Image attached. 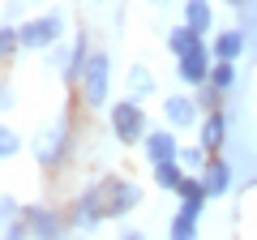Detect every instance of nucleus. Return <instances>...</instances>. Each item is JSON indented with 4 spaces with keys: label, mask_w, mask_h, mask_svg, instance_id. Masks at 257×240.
Listing matches in <instances>:
<instances>
[{
    "label": "nucleus",
    "mask_w": 257,
    "mask_h": 240,
    "mask_svg": "<svg viewBox=\"0 0 257 240\" xmlns=\"http://www.w3.org/2000/svg\"><path fill=\"white\" fill-rule=\"evenodd\" d=\"M64 142H69V125H64V120L47 125V129L35 138V159H39V167H56V163H60Z\"/></svg>",
    "instance_id": "nucleus-5"
},
{
    "label": "nucleus",
    "mask_w": 257,
    "mask_h": 240,
    "mask_svg": "<svg viewBox=\"0 0 257 240\" xmlns=\"http://www.w3.org/2000/svg\"><path fill=\"white\" fill-rule=\"evenodd\" d=\"M197 142H202V146L210 150V155H219V150L227 146V116H223L219 107H214L210 116L202 120V133H197Z\"/></svg>",
    "instance_id": "nucleus-13"
},
{
    "label": "nucleus",
    "mask_w": 257,
    "mask_h": 240,
    "mask_svg": "<svg viewBox=\"0 0 257 240\" xmlns=\"http://www.w3.org/2000/svg\"><path fill=\"white\" fill-rule=\"evenodd\" d=\"M22 210H26V206H18V197H13V193H5V197H0V214H5V223L22 219Z\"/></svg>",
    "instance_id": "nucleus-26"
},
{
    "label": "nucleus",
    "mask_w": 257,
    "mask_h": 240,
    "mask_svg": "<svg viewBox=\"0 0 257 240\" xmlns=\"http://www.w3.org/2000/svg\"><path fill=\"white\" fill-rule=\"evenodd\" d=\"M60 35H64V13L60 9L43 13V18H35V22H22V47L47 52L52 43H60Z\"/></svg>",
    "instance_id": "nucleus-3"
},
{
    "label": "nucleus",
    "mask_w": 257,
    "mask_h": 240,
    "mask_svg": "<svg viewBox=\"0 0 257 240\" xmlns=\"http://www.w3.org/2000/svg\"><path fill=\"white\" fill-rule=\"evenodd\" d=\"M163 120L172 129H189V125H197V103L189 94H167L163 99Z\"/></svg>",
    "instance_id": "nucleus-10"
},
{
    "label": "nucleus",
    "mask_w": 257,
    "mask_h": 240,
    "mask_svg": "<svg viewBox=\"0 0 257 240\" xmlns=\"http://www.w3.org/2000/svg\"><path fill=\"white\" fill-rule=\"evenodd\" d=\"M13 103H18V99H13V86H9V82H5V90H0V107L9 111V107H13Z\"/></svg>",
    "instance_id": "nucleus-27"
},
{
    "label": "nucleus",
    "mask_w": 257,
    "mask_h": 240,
    "mask_svg": "<svg viewBox=\"0 0 257 240\" xmlns=\"http://www.w3.org/2000/svg\"><path fill=\"white\" fill-rule=\"evenodd\" d=\"M30 5H39V0H30Z\"/></svg>",
    "instance_id": "nucleus-31"
},
{
    "label": "nucleus",
    "mask_w": 257,
    "mask_h": 240,
    "mask_svg": "<svg viewBox=\"0 0 257 240\" xmlns=\"http://www.w3.org/2000/svg\"><path fill=\"white\" fill-rule=\"evenodd\" d=\"M202 43H206V35H197L189 22H180V26L167 30V52L172 56H184V52H193V47H202Z\"/></svg>",
    "instance_id": "nucleus-15"
},
{
    "label": "nucleus",
    "mask_w": 257,
    "mask_h": 240,
    "mask_svg": "<svg viewBox=\"0 0 257 240\" xmlns=\"http://www.w3.org/2000/svg\"><path fill=\"white\" fill-rule=\"evenodd\" d=\"M77 90H82V103H86L90 111L107 107V99H111V56L90 52V60H86V73H82V82H77Z\"/></svg>",
    "instance_id": "nucleus-1"
},
{
    "label": "nucleus",
    "mask_w": 257,
    "mask_h": 240,
    "mask_svg": "<svg viewBox=\"0 0 257 240\" xmlns=\"http://www.w3.org/2000/svg\"><path fill=\"white\" fill-rule=\"evenodd\" d=\"M107 116H111V133H116L124 146H133V142H142L150 133L146 129V111H142V103L133 99V94H128V99H116L107 107Z\"/></svg>",
    "instance_id": "nucleus-2"
},
{
    "label": "nucleus",
    "mask_w": 257,
    "mask_h": 240,
    "mask_svg": "<svg viewBox=\"0 0 257 240\" xmlns=\"http://www.w3.org/2000/svg\"><path fill=\"white\" fill-rule=\"evenodd\" d=\"M227 5H231V9H236V5H244V0H227Z\"/></svg>",
    "instance_id": "nucleus-29"
},
{
    "label": "nucleus",
    "mask_w": 257,
    "mask_h": 240,
    "mask_svg": "<svg viewBox=\"0 0 257 240\" xmlns=\"http://www.w3.org/2000/svg\"><path fill=\"white\" fill-rule=\"evenodd\" d=\"M150 5H163V0H150Z\"/></svg>",
    "instance_id": "nucleus-30"
},
{
    "label": "nucleus",
    "mask_w": 257,
    "mask_h": 240,
    "mask_svg": "<svg viewBox=\"0 0 257 240\" xmlns=\"http://www.w3.org/2000/svg\"><path fill=\"white\" fill-rule=\"evenodd\" d=\"M150 90H155V73H150L146 65H138L133 73H128V94H133V99H142V94H150Z\"/></svg>",
    "instance_id": "nucleus-22"
},
{
    "label": "nucleus",
    "mask_w": 257,
    "mask_h": 240,
    "mask_svg": "<svg viewBox=\"0 0 257 240\" xmlns=\"http://www.w3.org/2000/svg\"><path fill=\"white\" fill-rule=\"evenodd\" d=\"M180 18L189 22L197 35H210V30H214V5H210V0H184Z\"/></svg>",
    "instance_id": "nucleus-14"
},
{
    "label": "nucleus",
    "mask_w": 257,
    "mask_h": 240,
    "mask_svg": "<svg viewBox=\"0 0 257 240\" xmlns=\"http://www.w3.org/2000/svg\"><path fill=\"white\" fill-rule=\"evenodd\" d=\"M22 219L30 223V236H35V240H64L60 236V214L47 210V206H26Z\"/></svg>",
    "instance_id": "nucleus-8"
},
{
    "label": "nucleus",
    "mask_w": 257,
    "mask_h": 240,
    "mask_svg": "<svg viewBox=\"0 0 257 240\" xmlns=\"http://www.w3.org/2000/svg\"><path fill=\"white\" fill-rule=\"evenodd\" d=\"M18 155H22V138H18L13 125H5V129H0V159L9 163V159H18Z\"/></svg>",
    "instance_id": "nucleus-23"
},
{
    "label": "nucleus",
    "mask_w": 257,
    "mask_h": 240,
    "mask_svg": "<svg viewBox=\"0 0 257 240\" xmlns=\"http://www.w3.org/2000/svg\"><path fill=\"white\" fill-rule=\"evenodd\" d=\"M210 52H214V60H240V56L248 52V35H244L240 26L219 30V35H214V43H210Z\"/></svg>",
    "instance_id": "nucleus-11"
},
{
    "label": "nucleus",
    "mask_w": 257,
    "mask_h": 240,
    "mask_svg": "<svg viewBox=\"0 0 257 240\" xmlns=\"http://www.w3.org/2000/svg\"><path fill=\"white\" fill-rule=\"evenodd\" d=\"M176 193H180V210H184V214H202V210H206V197H210L197 172H189V176H184Z\"/></svg>",
    "instance_id": "nucleus-12"
},
{
    "label": "nucleus",
    "mask_w": 257,
    "mask_h": 240,
    "mask_svg": "<svg viewBox=\"0 0 257 240\" xmlns=\"http://www.w3.org/2000/svg\"><path fill=\"white\" fill-rule=\"evenodd\" d=\"M86 60H90V52H86V35H77L73 39V52H69V65L60 69V77H64V82H82Z\"/></svg>",
    "instance_id": "nucleus-17"
},
{
    "label": "nucleus",
    "mask_w": 257,
    "mask_h": 240,
    "mask_svg": "<svg viewBox=\"0 0 257 240\" xmlns=\"http://www.w3.org/2000/svg\"><path fill=\"white\" fill-rule=\"evenodd\" d=\"M197 176H202V185H206V193H210V197H223V193L231 189V180H236L227 155H210V163H206Z\"/></svg>",
    "instance_id": "nucleus-7"
},
{
    "label": "nucleus",
    "mask_w": 257,
    "mask_h": 240,
    "mask_svg": "<svg viewBox=\"0 0 257 240\" xmlns=\"http://www.w3.org/2000/svg\"><path fill=\"white\" fill-rule=\"evenodd\" d=\"M236 26L244 30V35H253V30H257V0H244V5H236Z\"/></svg>",
    "instance_id": "nucleus-24"
},
{
    "label": "nucleus",
    "mask_w": 257,
    "mask_h": 240,
    "mask_svg": "<svg viewBox=\"0 0 257 240\" xmlns=\"http://www.w3.org/2000/svg\"><path fill=\"white\" fill-rule=\"evenodd\" d=\"M180 163L189 167V172H202V167L210 163V150H206L202 142H193V146H180Z\"/></svg>",
    "instance_id": "nucleus-20"
},
{
    "label": "nucleus",
    "mask_w": 257,
    "mask_h": 240,
    "mask_svg": "<svg viewBox=\"0 0 257 240\" xmlns=\"http://www.w3.org/2000/svg\"><path fill=\"white\" fill-rule=\"evenodd\" d=\"M142 202V185L133 180H107V219H120V214L138 210Z\"/></svg>",
    "instance_id": "nucleus-6"
},
{
    "label": "nucleus",
    "mask_w": 257,
    "mask_h": 240,
    "mask_svg": "<svg viewBox=\"0 0 257 240\" xmlns=\"http://www.w3.org/2000/svg\"><path fill=\"white\" fill-rule=\"evenodd\" d=\"M124 240H142V231H124Z\"/></svg>",
    "instance_id": "nucleus-28"
},
{
    "label": "nucleus",
    "mask_w": 257,
    "mask_h": 240,
    "mask_svg": "<svg viewBox=\"0 0 257 240\" xmlns=\"http://www.w3.org/2000/svg\"><path fill=\"white\" fill-rule=\"evenodd\" d=\"M150 167H155V185L159 189H180V180L189 176V167L180 159H163V163H150Z\"/></svg>",
    "instance_id": "nucleus-16"
},
{
    "label": "nucleus",
    "mask_w": 257,
    "mask_h": 240,
    "mask_svg": "<svg viewBox=\"0 0 257 240\" xmlns=\"http://www.w3.org/2000/svg\"><path fill=\"white\" fill-rule=\"evenodd\" d=\"M5 240H35V236H30V223H26V219L5 223Z\"/></svg>",
    "instance_id": "nucleus-25"
},
{
    "label": "nucleus",
    "mask_w": 257,
    "mask_h": 240,
    "mask_svg": "<svg viewBox=\"0 0 257 240\" xmlns=\"http://www.w3.org/2000/svg\"><path fill=\"white\" fill-rule=\"evenodd\" d=\"M210 86H219L223 94L236 86V60H214V69H210Z\"/></svg>",
    "instance_id": "nucleus-19"
},
{
    "label": "nucleus",
    "mask_w": 257,
    "mask_h": 240,
    "mask_svg": "<svg viewBox=\"0 0 257 240\" xmlns=\"http://www.w3.org/2000/svg\"><path fill=\"white\" fill-rule=\"evenodd\" d=\"M142 155L150 159V163H163V159H180V142H176L172 129H155L142 138Z\"/></svg>",
    "instance_id": "nucleus-9"
},
{
    "label": "nucleus",
    "mask_w": 257,
    "mask_h": 240,
    "mask_svg": "<svg viewBox=\"0 0 257 240\" xmlns=\"http://www.w3.org/2000/svg\"><path fill=\"white\" fill-rule=\"evenodd\" d=\"M167 240H197V214H184V210H176L172 227H167Z\"/></svg>",
    "instance_id": "nucleus-18"
},
{
    "label": "nucleus",
    "mask_w": 257,
    "mask_h": 240,
    "mask_svg": "<svg viewBox=\"0 0 257 240\" xmlns=\"http://www.w3.org/2000/svg\"><path fill=\"white\" fill-rule=\"evenodd\" d=\"M18 47H22V26L5 22V26H0V56H5V60H13V56H18Z\"/></svg>",
    "instance_id": "nucleus-21"
},
{
    "label": "nucleus",
    "mask_w": 257,
    "mask_h": 240,
    "mask_svg": "<svg viewBox=\"0 0 257 240\" xmlns=\"http://www.w3.org/2000/svg\"><path fill=\"white\" fill-rule=\"evenodd\" d=\"M210 69H214V52L210 47H193V52L176 56V77H180L184 86H206L210 82Z\"/></svg>",
    "instance_id": "nucleus-4"
}]
</instances>
